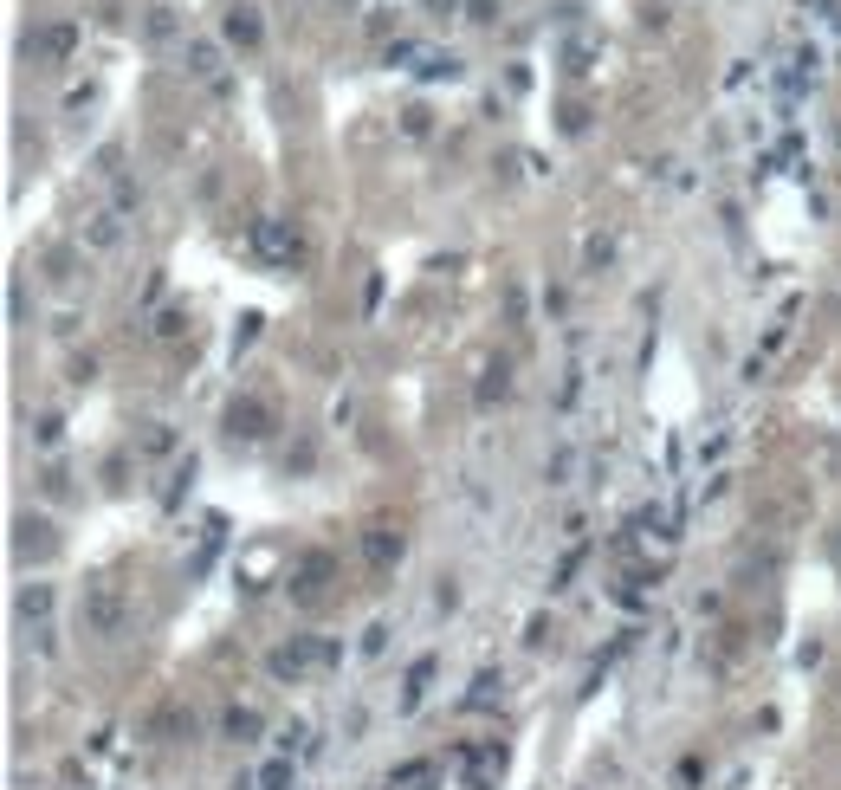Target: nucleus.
<instances>
[{"mask_svg": "<svg viewBox=\"0 0 841 790\" xmlns=\"http://www.w3.org/2000/svg\"><path fill=\"white\" fill-rule=\"evenodd\" d=\"M259 790H292V765H285V758L266 765V771H259Z\"/></svg>", "mask_w": 841, "mask_h": 790, "instance_id": "4468645a", "label": "nucleus"}, {"mask_svg": "<svg viewBox=\"0 0 841 790\" xmlns=\"http://www.w3.org/2000/svg\"><path fill=\"white\" fill-rule=\"evenodd\" d=\"M85 240H91L98 253H104V247H117V240H123V221H117V214H98V221L85 227Z\"/></svg>", "mask_w": 841, "mask_h": 790, "instance_id": "6e6552de", "label": "nucleus"}, {"mask_svg": "<svg viewBox=\"0 0 841 790\" xmlns=\"http://www.w3.org/2000/svg\"><path fill=\"white\" fill-rule=\"evenodd\" d=\"M311 655H317V648L311 642H292V648H272V674H279V680H298V674H305V667H311Z\"/></svg>", "mask_w": 841, "mask_h": 790, "instance_id": "423d86ee", "label": "nucleus"}, {"mask_svg": "<svg viewBox=\"0 0 841 790\" xmlns=\"http://www.w3.org/2000/svg\"><path fill=\"white\" fill-rule=\"evenodd\" d=\"M363 557H369L376 577H382V570H395V564H402V531H395V525H369L363 531Z\"/></svg>", "mask_w": 841, "mask_h": 790, "instance_id": "7ed1b4c3", "label": "nucleus"}, {"mask_svg": "<svg viewBox=\"0 0 841 790\" xmlns=\"http://www.w3.org/2000/svg\"><path fill=\"white\" fill-rule=\"evenodd\" d=\"M46 609H52V590H46V583H33V590L20 596V616L33 622V616H46Z\"/></svg>", "mask_w": 841, "mask_h": 790, "instance_id": "ddd939ff", "label": "nucleus"}, {"mask_svg": "<svg viewBox=\"0 0 841 790\" xmlns=\"http://www.w3.org/2000/svg\"><path fill=\"white\" fill-rule=\"evenodd\" d=\"M563 65H570V72H576V78H583V72H589V46H583V39H576V46H570V52H563Z\"/></svg>", "mask_w": 841, "mask_h": 790, "instance_id": "412c9836", "label": "nucleus"}, {"mask_svg": "<svg viewBox=\"0 0 841 790\" xmlns=\"http://www.w3.org/2000/svg\"><path fill=\"white\" fill-rule=\"evenodd\" d=\"M253 253H259V260H272V266H292V260H298L292 221H259V227H253Z\"/></svg>", "mask_w": 841, "mask_h": 790, "instance_id": "f257e3e1", "label": "nucleus"}, {"mask_svg": "<svg viewBox=\"0 0 841 790\" xmlns=\"http://www.w3.org/2000/svg\"><path fill=\"white\" fill-rule=\"evenodd\" d=\"M227 39H233V46H259V39H266L259 7H227Z\"/></svg>", "mask_w": 841, "mask_h": 790, "instance_id": "39448f33", "label": "nucleus"}, {"mask_svg": "<svg viewBox=\"0 0 841 790\" xmlns=\"http://www.w3.org/2000/svg\"><path fill=\"white\" fill-rule=\"evenodd\" d=\"M182 324H188V318H182V311L169 305V311H162V318H156V337H182Z\"/></svg>", "mask_w": 841, "mask_h": 790, "instance_id": "aec40b11", "label": "nucleus"}, {"mask_svg": "<svg viewBox=\"0 0 841 790\" xmlns=\"http://www.w3.org/2000/svg\"><path fill=\"white\" fill-rule=\"evenodd\" d=\"M427 680H434V661H415L408 667V687H402V706H415L421 693H427Z\"/></svg>", "mask_w": 841, "mask_h": 790, "instance_id": "9b49d317", "label": "nucleus"}, {"mask_svg": "<svg viewBox=\"0 0 841 790\" xmlns=\"http://www.w3.org/2000/svg\"><path fill=\"white\" fill-rule=\"evenodd\" d=\"M505 395H512V370H486V383H479V408H492V402H505Z\"/></svg>", "mask_w": 841, "mask_h": 790, "instance_id": "1a4fd4ad", "label": "nucleus"}, {"mask_svg": "<svg viewBox=\"0 0 841 790\" xmlns=\"http://www.w3.org/2000/svg\"><path fill=\"white\" fill-rule=\"evenodd\" d=\"M72 39H78L72 26H52V33H46V52H59V59H65V52H72Z\"/></svg>", "mask_w": 841, "mask_h": 790, "instance_id": "6ab92c4d", "label": "nucleus"}, {"mask_svg": "<svg viewBox=\"0 0 841 790\" xmlns=\"http://www.w3.org/2000/svg\"><path fill=\"white\" fill-rule=\"evenodd\" d=\"M337 7H356V0H337Z\"/></svg>", "mask_w": 841, "mask_h": 790, "instance_id": "b1692460", "label": "nucleus"}, {"mask_svg": "<svg viewBox=\"0 0 841 790\" xmlns=\"http://www.w3.org/2000/svg\"><path fill=\"white\" fill-rule=\"evenodd\" d=\"M427 771H434V765H402L389 778V790H415V784H427Z\"/></svg>", "mask_w": 841, "mask_h": 790, "instance_id": "f3484780", "label": "nucleus"}, {"mask_svg": "<svg viewBox=\"0 0 841 790\" xmlns=\"http://www.w3.org/2000/svg\"><path fill=\"white\" fill-rule=\"evenodd\" d=\"M330 577V557H305V570H298V596H317Z\"/></svg>", "mask_w": 841, "mask_h": 790, "instance_id": "9d476101", "label": "nucleus"}, {"mask_svg": "<svg viewBox=\"0 0 841 790\" xmlns=\"http://www.w3.org/2000/svg\"><path fill=\"white\" fill-rule=\"evenodd\" d=\"M421 72H427V78H460V59H447V52H427Z\"/></svg>", "mask_w": 841, "mask_h": 790, "instance_id": "2eb2a0df", "label": "nucleus"}, {"mask_svg": "<svg viewBox=\"0 0 841 790\" xmlns=\"http://www.w3.org/2000/svg\"><path fill=\"white\" fill-rule=\"evenodd\" d=\"M188 72H195V78L220 72V46H214V39H188Z\"/></svg>", "mask_w": 841, "mask_h": 790, "instance_id": "0eeeda50", "label": "nucleus"}, {"mask_svg": "<svg viewBox=\"0 0 841 790\" xmlns=\"http://www.w3.org/2000/svg\"><path fill=\"white\" fill-rule=\"evenodd\" d=\"M466 20H473V26H492V20H499V0H473V7H466Z\"/></svg>", "mask_w": 841, "mask_h": 790, "instance_id": "a211bd4d", "label": "nucleus"}, {"mask_svg": "<svg viewBox=\"0 0 841 790\" xmlns=\"http://www.w3.org/2000/svg\"><path fill=\"white\" fill-rule=\"evenodd\" d=\"M227 732H233V739H253V732H259V713H253V706H233V713H227Z\"/></svg>", "mask_w": 841, "mask_h": 790, "instance_id": "f8f14e48", "label": "nucleus"}, {"mask_svg": "<svg viewBox=\"0 0 841 790\" xmlns=\"http://www.w3.org/2000/svg\"><path fill=\"white\" fill-rule=\"evenodd\" d=\"M427 7H434V13H453V0H427Z\"/></svg>", "mask_w": 841, "mask_h": 790, "instance_id": "5701e85b", "label": "nucleus"}, {"mask_svg": "<svg viewBox=\"0 0 841 790\" xmlns=\"http://www.w3.org/2000/svg\"><path fill=\"white\" fill-rule=\"evenodd\" d=\"M227 434H233V441H266V434H272V408L253 402V395H246V402H233V408H227Z\"/></svg>", "mask_w": 841, "mask_h": 790, "instance_id": "f03ea898", "label": "nucleus"}, {"mask_svg": "<svg viewBox=\"0 0 841 790\" xmlns=\"http://www.w3.org/2000/svg\"><path fill=\"white\" fill-rule=\"evenodd\" d=\"M169 13H175V7H156V20H149V33H156V39H169V33H175V20H169Z\"/></svg>", "mask_w": 841, "mask_h": 790, "instance_id": "4be33fe9", "label": "nucleus"}, {"mask_svg": "<svg viewBox=\"0 0 841 790\" xmlns=\"http://www.w3.org/2000/svg\"><path fill=\"white\" fill-rule=\"evenodd\" d=\"M570 467H576V454H570V447H563V454H550V486H570Z\"/></svg>", "mask_w": 841, "mask_h": 790, "instance_id": "dca6fc26", "label": "nucleus"}, {"mask_svg": "<svg viewBox=\"0 0 841 790\" xmlns=\"http://www.w3.org/2000/svg\"><path fill=\"white\" fill-rule=\"evenodd\" d=\"M85 616H91V629H98V635H117L123 629V596L110 590V583H98L91 603H85Z\"/></svg>", "mask_w": 841, "mask_h": 790, "instance_id": "20e7f679", "label": "nucleus"}]
</instances>
